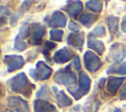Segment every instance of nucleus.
I'll return each mask as SVG.
<instances>
[{"label":"nucleus","mask_w":126,"mask_h":112,"mask_svg":"<svg viewBox=\"0 0 126 112\" xmlns=\"http://www.w3.org/2000/svg\"><path fill=\"white\" fill-rule=\"evenodd\" d=\"M54 81L57 84L69 85V84H73L77 82V77L74 73H72L70 70H68V67H67V68L61 69L55 73Z\"/></svg>","instance_id":"f257e3e1"},{"label":"nucleus","mask_w":126,"mask_h":112,"mask_svg":"<svg viewBox=\"0 0 126 112\" xmlns=\"http://www.w3.org/2000/svg\"><path fill=\"white\" fill-rule=\"evenodd\" d=\"M10 87L15 92H25L29 86V81L24 73H20L9 81Z\"/></svg>","instance_id":"f03ea898"},{"label":"nucleus","mask_w":126,"mask_h":112,"mask_svg":"<svg viewBox=\"0 0 126 112\" xmlns=\"http://www.w3.org/2000/svg\"><path fill=\"white\" fill-rule=\"evenodd\" d=\"M52 74V69L44 62L39 61L36 64V69L31 71V76L35 80H46Z\"/></svg>","instance_id":"7ed1b4c3"},{"label":"nucleus","mask_w":126,"mask_h":112,"mask_svg":"<svg viewBox=\"0 0 126 112\" xmlns=\"http://www.w3.org/2000/svg\"><path fill=\"white\" fill-rule=\"evenodd\" d=\"M84 60H85V65L87 69L90 72H95L97 71L100 66H101V61L100 59L92 51H87L84 55Z\"/></svg>","instance_id":"20e7f679"},{"label":"nucleus","mask_w":126,"mask_h":112,"mask_svg":"<svg viewBox=\"0 0 126 112\" xmlns=\"http://www.w3.org/2000/svg\"><path fill=\"white\" fill-rule=\"evenodd\" d=\"M8 106L17 112H30L27 101L19 96H10L8 98Z\"/></svg>","instance_id":"39448f33"},{"label":"nucleus","mask_w":126,"mask_h":112,"mask_svg":"<svg viewBox=\"0 0 126 112\" xmlns=\"http://www.w3.org/2000/svg\"><path fill=\"white\" fill-rule=\"evenodd\" d=\"M4 62L7 65L9 72L21 69L24 66V59L19 55H6L4 57Z\"/></svg>","instance_id":"423d86ee"},{"label":"nucleus","mask_w":126,"mask_h":112,"mask_svg":"<svg viewBox=\"0 0 126 112\" xmlns=\"http://www.w3.org/2000/svg\"><path fill=\"white\" fill-rule=\"evenodd\" d=\"M109 52H110V55H111L113 60H115L117 62H120L126 56V47H125L124 44L116 42V43H113L110 46V51Z\"/></svg>","instance_id":"0eeeda50"},{"label":"nucleus","mask_w":126,"mask_h":112,"mask_svg":"<svg viewBox=\"0 0 126 112\" xmlns=\"http://www.w3.org/2000/svg\"><path fill=\"white\" fill-rule=\"evenodd\" d=\"M34 112H57L55 106L48 101L42 99H36L33 102Z\"/></svg>","instance_id":"6e6552de"},{"label":"nucleus","mask_w":126,"mask_h":112,"mask_svg":"<svg viewBox=\"0 0 126 112\" xmlns=\"http://www.w3.org/2000/svg\"><path fill=\"white\" fill-rule=\"evenodd\" d=\"M31 28H32L31 41L32 44H38L44 34V28L39 24H32Z\"/></svg>","instance_id":"1a4fd4ad"},{"label":"nucleus","mask_w":126,"mask_h":112,"mask_svg":"<svg viewBox=\"0 0 126 112\" xmlns=\"http://www.w3.org/2000/svg\"><path fill=\"white\" fill-rule=\"evenodd\" d=\"M68 44L82 50L84 44V32H74L68 36Z\"/></svg>","instance_id":"9d476101"},{"label":"nucleus","mask_w":126,"mask_h":112,"mask_svg":"<svg viewBox=\"0 0 126 112\" xmlns=\"http://www.w3.org/2000/svg\"><path fill=\"white\" fill-rule=\"evenodd\" d=\"M83 9V4L81 1L79 0H74V1H69L67 3V5L64 7V10L70 15L75 17L76 15H78Z\"/></svg>","instance_id":"9b49d317"},{"label":"nucleus","mask_w":126,"mask_h":112,"mask_svg":"<svg viewBox=\"0 0 126 112\" xmlns=\"http://www.w3.org/2000/svg\"><path fill=\"white\" fill-rule=\"evenodd\" d=\"M72 55H73V52L70 51L68 48H62L54 54L53 58L56 63H65L71 59Z\"/></svg>","instance_id":"f8f14e48"},{"label":"nucleus","mask_w":126,"mask_h":112,"mask_svg":"<svg viewBox=\"0 0 126 112\" xmlns=\"http://www.w3.org/2000/svg\"><path fill=\"white\" fill-rule=\"evenodd\" d=\"M124 78L123 77H120V78H109L108 82H107V84H106V88L107 90L110 92V93H115L118 89V87L122 84V83L124 82Z\"/></svg>","instance_id":"ddd939ff"},{"label":"nucleus","mask_w":126,"mask_h":112,"mask_svg":"<svg viewBox=\"0 0 126 112\" xmlns=\"http://www.w3.org/2000/svg\"><path fill=\"white\" fill-rule=\"evenodd\" d=\"M79 82H80L79 86H80L81 90L83 91L84 94H86L91 88V79L89 78V76L86 73L81 72L80 76H79Z\"/></svg>","instance_id":"4468645a"},{"label":"nucleus","mask_w":126,"mask_h":112,"mask_svg":"<svg viewBox=\"0 0 126 112\" xmlns=\"http://www.w3.org/2000/svg\"><path fill=\"white\" fill-rule=\"evenodd\" d=\"M51 23L54 27H64L66 25V17L62 12L56 11L52 14Z\"/></svg>","instance_id":"2eb2a0df"},{"label":"nucleus","mask_w":126,"mask_h":112,"mask_svg":"<svg viewBox=\"0 0 126 112\" xmlns=\"http://www.w3.org/2000/svg\"><path fill=\"white\" fill-rule=\"evenodd\" d=\"M88 45L90 48L94 49L97 54H102V52L104 51V44L101 41L93 38L92 36H89L88 38Z\"/></svg>","instance_id":"dca6fc26"},{"label":"nucleus","mask_w":126,"mask_h":112,"mask_svg":"<svg viewBox=\"0 0 126 112\" xmlns=\"http://www.w3.org/2000/svg\"><path fill=\"white\" fill-rule=\"evenodd\" d=\"M56 102L60 107H67L72 104L71 98H69L64 91H58L56 93Z\"/></svg>","instance_id":"f3484780"},{"label":"nucleus","mask_w":126,"mask_h":112,"mask_svg":"<svg viewBox=\"0 0 126 112\" xmlns=\"http://www.w3.org/2000/svg\"><path fill=\"white\" fill-rule=\"evenodd\" d=\"M107 73L108 74H120V75L126 74V62L116 63V64L112 65L107 70Z\"/></svg>","instance_id":"a211bd4d"},{"label":"nucleus","mask_w":126,"mask_h":112,"mask_svg":"<svg viewBox=\"0 0 126 112\" xmlns=\"http://www.w3.org/2000/svg\"><path fill=\"white\" fill-rule=\"evenodd\" d=\"M96 18L97 17L94 16V15H93V14H83V15H81L79 17V21L84 26H86L87 28H89V27H91L94 23V21L96 20Z\"/></svg>","instance_id":"6ab92c4d"},{"label":"nucleus","mask_w":126,"mask_h":112,"mask_svg":"<svg viewBox=\"0 0 126 112\" xmlns=\"http://www.w3.org/2000/svg\"><path fill=\"white\" fill-rule=\"evenodd\" d=\"M86 6H87L88 9L97 13V12H100L102 10L103 4H102V2L100 0H90L89 2H87Z\"/></svg>","instance_id":"aec40b11"},{"label":"nucleus","mask_w":126,"mask_h":112,"mask_svg":"<svg viewBox=\"0 0 126 112\" xmlns=\"http://www.w3.org/2000/svg\"><path fill=\"white\" fill-rule=\"evenodd\" d=\"M118 23H119V19L117 17L114 16H109L107 18V24H108V28H109V31L110 33H115L118 29Z\"/></svg>","instance_id":"412c9836"},{"label":"nucleus","mask_w":126,"mask_h":112,"mask_svg":"<svg viewBox=\"0 0 126 112\" xmlns=\"http://www.w3.org/2000/svg\"><path fill=\"white\" fill-rule=\"evenodd\" d=\"M68 90H69V92L75 97V99H80V98L84 95V93H83V91L81 90L80 86H71V87L68 88Z\"/></svg>","instance_id":"4be33fe9"},{"label":"nucleus","mask_w":126,"mask_h":112,"mask_svg":"<svg viewBox=\"0 0 126 112\" xmlns=\"http://www.w3.org/2000/svg\"><path fill=\"white\" fill-rule=\"evenodd\" d=\"M29 32H30V28H29V26H28V25H24V26L21 28V29H20V33L16 36L15 39L23 40V38H25V37H27V36L29 35Z\"/></svg>","instance_id":"5701e85b"},{"label":"nucleus","mask_w":126,"mask_h":112,"mask_svg":"<svg viewBox=\"0 0 126 112\" xmlns=\"http://www.w3.org/2000/svg\"><path fill=\"white\" fill-rule=\"evenodd\" d=\"M62 35H63V30H61V29L52 28V29L50 30V37H51L53 40L61 41V40H62Z\"/></svg>","instance_id":"b1692460"},{"label":"nucleus","mask_w":126,"mask_h":112,"mask_svg":"<svg viewBox=\"0 0 126 112\" xmlns=\"http://www.w3.org/2000/svg\"><path fill=\"white\" fill-rule=\"evenodd\" d=\"M36 96L39 97V98H47V97L49 96V90H48L47 86L42 85V86L40 87V89L37 91Z\"/></svg>","instance_id":"393cba45"},{"label":"nucleus","mask_w":126,"mask_h":112,"mask_svg":"<svg viewBox=\"0 0 126 112\" xmlns=\"http://www.w3.org/2000/svg\"><path fill=\"white\" fill-rule=\"evenodd\" d=\"M15 48L22 51L25 50L27 48V43L24 42V40H19V39H15Z\"/></svg>","instance_id":"a878e982"},{"label":"nucleus","mask_w":126,"mask_h":112,"mask_svg":"<svg viewBox=\"0 0 126 112\" xmlns=\"http://www.w3.org/2000/svg\"><path fill=\"white\" fill-rule=\"evenodd\" d=\"M93 34L96 35V36H103L105 34V30H104V28L101 27V26H98V27H95L94 29L93 30Z\"/></svg>","instance_id":"bb28decb"},{"label":"nucleus","mask_w":126,"mask_h":112,"mask_svg":"<svg viewBox=\"0 0 126 112\" xmlns=\"http://www.w3.org/2000/svg\"><path fill=\"white\" fill-rule=\"evenodd\" d=\"M72 65H73V67H74L76 70H80V69H81V64H80V58H79V56H77V55L74 56Z\"/></svg>","instance_id":"cd10ccee"},{"label":"nucleus","mask_w":126,"mask_h":112,"mask_svg":"<svg viewBox=\"0 0 126 112\" xmlns=\"http://www.w3.org/2000/svg\"><path fill=\"white\" fill-rule=\"evenodd\" d=\"M69 28L72 30V31H75V32H79V30H80V27L76 24V23H74V22H70L69 23Z\"/></svg>","instance_id":"c85d7f7f"},{"label":"nucleus","mask_w":126,"mask_h":112,"mask_svg":"<svg viewBox=\"0 0 126 112\" xmlns=\"http://www.w3.org/2000/svg\"><path fill=\"white\" fill-rule=\"evenodd\" d=\"M32 1H31V0H25L24 3L22 4L21 8H22L24 11H27V10L30 9V7L32 6Z\"/></svg>","instance_id":"c756f323"},{"label":"nucleus","mask_w":126,"mask_h":112,"mask_svg":"<svg viewBox=\"0 0 126 112\" xmlns=\"http://www.w3.org/2000/svg\"><path fill=\"white\" fill-rule=\"evenodd\" d=\"M56 45H55V43H53V42H50V41H46L45 42V48L47 49V50H51L52 48H54Z\"/></svg>","instance_id":"7c9ffc66"},{"label":"nucleus","mask_w":126,"mask_h":112,"mask_svg":"<svg viewBox=\"0 0 126 112\" xmlns=\"http://www.w3.org/2000/svg\"><path fill=\"white\" fill-rule=\"evenodd\" d=\"M121 28H122V30L124 32H126V16L123 18L122 20V23H121Z\"/></svg>","instance_id":"2f4dec72"},{"label":"nucleus","mask_w":126,"mask_h":112,"mask_svg":"<svg viewBox=\"0 0 126 112\" xmlns=\"http://www.w3.org/2000/svg\"><path fill=\"white\" fill-rule=\"evenodd\" d=\"M126 97V85L123 87V89H122V91H121V93H120V98L121 99H123V98H125Z\"/></svg>","instance_id":"473e14b6"},{"label":"nucleus","mask_w":126,"mask_h":112,"mask_svg":"<svg viewBox=\"0 0 126 112\" xmlns=\"http://www.w3.org/2000/svg\"><path fill=\"white\" fill-rule=\"evenodd\" d=\"M113 112H121V109H119V108H115V109L113 110Z\"/></svg>","instance_id":"72a5a7b5"},{"label":"nucleus","mask_w":126,"mask_h":112,"mask_svg":"<svg viewBox=\"0 0 126 112\" xmlns=\"http://www.w3.org/2000/svg\"><path fill=\"white\" fill-rule=\"evenodd\" d=\"M5 112H14V111H12V110H10V109H7Z\"/></svg>","instance_id":"f704fd0d"}]
</instances>
